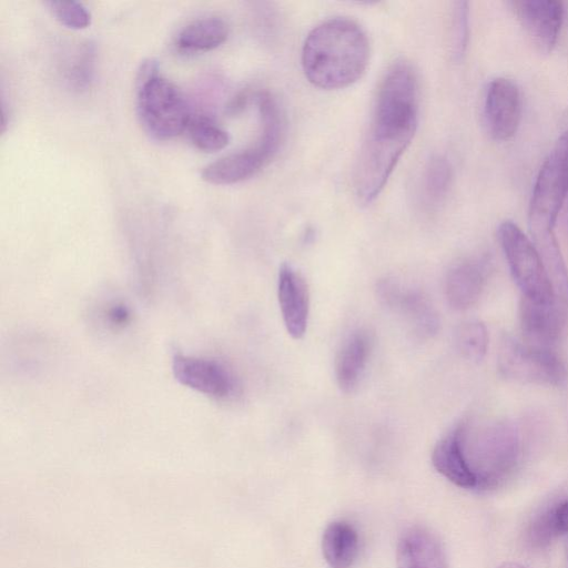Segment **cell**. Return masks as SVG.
I'll list each match as a JSON object with an SVG mask.
<instances>
[{"instance_id":"6da1fadb","label":"cell","mask_w":568,"mask_h":568,"mask_svg":"<svg viewBox=\"0 0 568 568\" xmlns=\"http://www.w3.org/2000/svg\"><path fill=\"white\" fill-rule=\"evenodd\" d=\"M418 124V82L413 67L394 62L385 73L355 170L359 203L371 204L382 192Z\"/></svg>"},{"instance_id":"7a4b0ae2","label":"cell","mask_w":568,"mask_h":568,"mask_svg":"<svg viewBox=\"0 0 568 568\" xmlns=\"http://www.w3.org/2000/svg\"><path fill=\"white\" fill-rule=\"evenodd\" d=\"M369 60V42L364 30L346 18L328 19L306 37L302 67L307 80L324 90H337L356 82Z\"/></svg>"},{"instance_id":"3957f363","label":"cell","mask_w":568,"mask_h":568,"mask_svg":"<svg viewBox=\"0 0 568 568\" xmlns=\"http://www.w3.org/2000/svg\"><path fill=\"white\" fill-rule=\"evenodd\" d=\"M460 443L478 490L500 486L518 465L520 438L509 422L495 420L479 426L462 422Z\"/></svg>"},{"instance_id":"277c9868","label":"cell","mask_w":568,"mask_h":568,"mask_svg":"<svg viewBox=\"0 0 568 568\" xmlns=\"http://www.w3.org/2000/svg\"><path fill=\"white\" fill-rule=\"evenodd\" d=\"M261 134L254 145L227 154L203 168L201 176L211 184L227 185L258 173L276 154L283 134L282 115L276 101L267 93L257 95Z\"/></svg>"},{"instance_id":"5b68a950","label":"cell","mask_w":568,"mask_h":568,"mask_svg":"<svg viewBox=\"0 0 568 568\" xmlns=\"http://www.w3.org/2000/svg\"><path fill=\"white\" fill-rule=\"evenodd\" d=\"M136 106L144 130L160 141L180 135L192 116L181 90L159 75L151 62L145 63L141 71Z\"/></svg>"},{"instance_id":"8992f818","label":"cell","mask_w":568,"mask_h":568,"mask_svg":"<svg viewBox=\"0 0 568 568\" xmlns=\"http://www.w3.org/2000/svg\"><path fill=\"white\" fill-rule=\"evenodd\" d=\"M498 239L510 273L523 296L534 302L549 303L556 293L534 243L511 221L498 226Z\"/></svg>"},{"instance_id":"52a82bcc","label":"cell","mask_w":568,"mask_h":568,"mask_svg":"<svg viewBox=\"0 0 568 568\" xmlns=\"http://www.w3.org/2000/svg\"><path fill=\"white\" fill-rule=\"evenodd\" d=\"M498 367L505 377L521 383L558 387L568 378L565 362L552 349L535 347L509 336L501 341Z\"/></svg>"},{"instance_id":"ba28073f","label":"cell","mask_w":568,"mask_h":568,"mask_svg":"<svg viewBox=\"0 0 568 568\" xmlns=\"http://www.w3.org/2000/svg\"><path fill=\"white\" fill-rule=\"evenodd\" d=\"M567 187L566 163L554 149L541 165L532 190L528 213L532 241L555 236L554 226L562 209Z\"/></svg>"},{"instance_id":"9c48e42d","label":"cell","mask_w":568,"mask_h":568,"mask_svg":"<svg viewBox=\"0 0 568 568\" xmlns=\"http://www.w3.org/2000/svg\"><path fill=\"white\" fill-rule=\"evenodd\" d=\"M376 293L383 305L404 316L416 336L429 338L438 332V314L422 292L405 288L394 278H383Z\"/></svg>"},{"instance_id":"30bf717a","label":"cell","mask_w":568,"mask_h":568,"mask_svg":"<svg viewBox=\"0 0 568 568\" xmlns=\"http://www.w3.org/2000/svg\"><path fill=\"white\" fill-rule=\"evenodd\" d=\"M172 371L183 385L216 399H226L236 390V379L232 372L215 359L176 355Z\"/></svg>"},{"instance_id":"8fae6325","label":"cell","mask_w":568,"mask_h":568,"mask_svg":"<svg viewBox=\"0 0 568 568\" xmlns=\"http://www.w3.org/2000/svg\"><path fill=\"white\" fill-rule=\"evenodd\" d=\"M521 93L507 78H496L487 87L484 102L485 124L490 136L506 141L516 133L521 118Z\"/></svg>"},{"instance_id":"7c38bea8","label":"cell","mask_w":568,"mask_h":568,"mask_svg":"<svg viewBox=\"0 0 568 568\" xmlns=\"http://www.w3.org/2000/svg\"><path fill=\"white\" fill-rule=\"evenodd\" d=\"M509 4L535 47L542 53H549L561 28L564 3L554 0H515Z\"/></svg>"},{"instance_id":"4fadbf2b","label":"cell","mask_w":568,"mask_h":568,"mask_svg":"<svg viewBox=\"0 0 568 568\" xmlns=\"http://www.w3.org/2000/svg\"><path fill=\"white\" fill-rule=\"evenodd\" d=\"M565 303L557 300L549 303L534 302L521 296L518 318L525 343L551 349L558 342L566 323Z\"/></svg>"},{"instance_id":"5bb4252c","label":"cell","mask_w":568,"mask_h":568,"mask_svg":"<svg viewBox=\"0 0 568 568\" xmlns=\"http://www.w3.org/2000/svg\"><path fill=\"white\" fill-rule=\"evenodd\" d=\"M277 297L287 333L295 339L304 336L310 312V293L304 277L291 264L278 272Z\"/></svg>"},{"instance_id":"9a60e30c","label":"cell","mask_w":568,"mask_h":568,"mask_svg":"<svg viewBox=\"0 0 568 568\" xmlns=\"http://www.w3.org/2000/svg\"><path fill=\"white\" fill-rule=\"evenodd\" d=\"M486 277L487 263L484 258L470 257L453 265L444 283L449 306L457 311L471 307L481 295Z\"/></svg>"},{"instance_id":"2e32d148","label":"cell","mask_w":568,"mask_h":568,"mask_svg":"<svg viewBox=\"0 0 568 568\" xmlns=\"http://www.w3.org/2000/svg\"><path fill=\"white\" fill-rule=\"evenodd\" d=\"M397 568H448L442 541L430 530L410 527L399 537L396 548Z\"/></svg>"},{"instance_id":"e0dca14e","label":"cell","mask_w":568,"mask_h":568,"mask_svg":"<svg viewBox=\"0 0 568 568\" xmlns=\"http://www.w3.org/2000/svg\"><path fill=\"white\" fill-rule=\"evenodd\" d=\"M372 351V337L365 329L351 333L343 342L335 359V377L338 387L353 392L365 371Z\"/></svg>"},{"instance_id":"ac0fdd59","label":"cell","mask_w":568,"mask_h":568,"mask_svg":"<svg viewBox=\"0 0 568 568\" xmlns=\"http://www.w3.org/2000/svg\"><path fill=\"white\" fill-rule=\"evenodd\" d=\"M432 462L435 469L454 485L476 489V479L466 464L462 449L460 423L436 443Z\"/></svg>"},{"instance_id":"d6986e66","label":"cell","mask_w":568,"mask_h":568,"mask_svg":"<svg viewBox=\"0 0 568 568\" xmlns=\"http://www.w3.org/2000/svg\"><path fill=\"white\" fill-rule=\"evenodd\" d=\"M359 538L347 521L329 523L322 537L323 557L329 568H351L357 559Z\"/></svg>"},{"instance_id":"ffe728a7","label":"cell","mask_w":568,"mask_h":568,"mask_svg":"<svg viewBox=\"0 0 568 568\" xmlns=\"http://www.w3.org/2000/svg\"><path fill=\"white\" fill-rule=\"evenodd\" d=\"M229 27L217 17L200 18L185 26L178 36L176 45L186 52H205L221 45L227 38Z\"/></svg>"},{"instance_id":"44dd1931","label":"cell","mask_w":568,"mask_h":568,"mask_svg":"<svg viewBox=\"0 0 568 568\" xmlns=\"http://www.w3.org/2000/svg\"><path fill=\"white\" fill-rule=\"evenodd\" d=\"M453 171L448 160L433 156L425 166L422 178V196L429 206L438 205L446 197L452 185Z\"/></svg>"},{"instance_id":"7402d4cb","label":"cell","mask_w":568,"mask_h":568,"mask_svg":"<svg viewBox=\"0 0 568 568\" xmlns=\"http://www.w3.org/2000/svg\"><path fill=\"white\" fill-rule=\"evenodd\" d=\"M454 341L458 353L467 361L478 363L487 352L488 332L479 321H466L456 328Z\"/></svg>"},{"instance_id":"603a6c76","label":"cell","mask_w":568,"mask_h":568,"mask_svg":"<svg viewBox=\"0 0 568 568\" xmlns=\"http://www.w3.org/2000/svg\"><path fill=\"white\" fill-rule=\"evenodd\" d=\"M186 131L192 143L204 152L224 149L230 141L229 133L207 115L191 116Z\"/></svg>"},{"instance_id":"cb8c5ba5","label":"cell","mask_w":568,"mask_h":568,"mask_svg":"<svg viewBox=\"0 0 568 568\" xmlns=\"http://www.w3.org/2000/svg\"><path fill=\"white\" fill-rule=\"evenodd\" d=\"M48 4L55 19L70 29H84L91 23L90 12L80 2L50 1Z\"/></svg>"},{"instance_id":"d4e9b609","label":"cell","mask_w":568,"mask_h":568,"mask_svg":"<svg viewBox=\"0 0 568 568\" xmlns=\"http://www.w3.org/2000/svg\"><path fill=\"white\" fill-rule=\"evenodd\" d=\"M469 33L468 2H455L452 23V52L455 60H460L466 51Z\"/></svg>"},{"instance_id":"484cf974","label":"cell","mask_w":568,"mask_h":568,"mask_svg":"<svg viewBox=\"0 0 568 568\" xmlns=\"http://www.w3.org/2000/svg\"><path fill=\"white\" fill-rule=\"evenodd\" d=\"M529 541L532 546L542 548L557 537L551 523L550 508L538 515L528 530Z\"/></svg>"},{"instance_id":"4316f807","label":"cell","mask_w":568,"mask_h":568,"mask_svg":"<svg viewBox=\"0 0 568 568\" xmlns=\"http://www.w3.org/2000/svg\"><path fill=\"white\" fill-rule=\"evenodd\" d=\"M93 51L91 47H85L78 58L71 73L74 84L78 88L87 87L92 75Z\"/></svg>"},{"instance_id":"83f0119b","label":"cell","mask_w":568,"mask_h":568,"mask_svg":"<svg viewBox=\"0 0 568 568\" xmlns=\"http://www.w3.org/2000/svg\"><path fill=\"white\" fill-rule=\"evenodd\" d=\"M556 536L568 535V499L550 508Z\"/></svg>"},{"instance_id":"f1b7e54d","label":"cell","mask_w":568,"mask_h":568,"mask_svg":"<svg viewBox=\"0 0 568 568\" xmlns=\"http://www.w3.org/2000/svg\"><path fill=\"white\" fill-rule=\"evenodd\" d=\"M498 568H528L527 566L515 562V561H506L498 566Z\"/></svg>"},{"instance_id":"f546056e","label":"cell","mask_w":568,"mask_h":568,"mask_svg":"<svg viewBox=\"0 0 568 568\" xmlns=\"http://www.w3.org/2000/svg\"><path fill=\"white\" fill-rule=\"evenodd\" d=\"M566 548H567V557H568V541H567V546H566Z\"/></svg>"}]
</instances>
